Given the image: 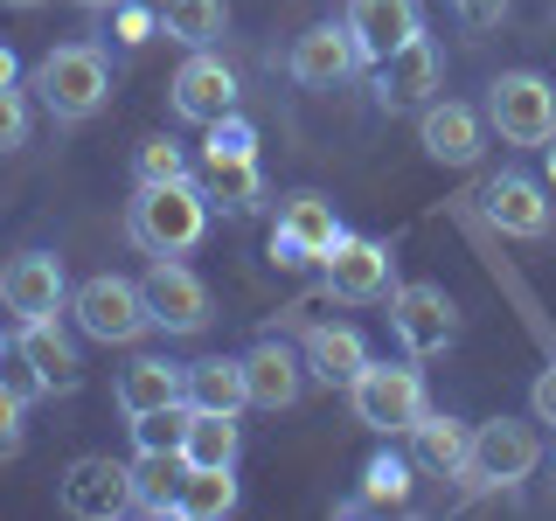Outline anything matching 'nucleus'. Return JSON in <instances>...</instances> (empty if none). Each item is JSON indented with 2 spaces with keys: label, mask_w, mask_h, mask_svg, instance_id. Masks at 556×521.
I'll use <instances>...</instances> for the list:
<instances>
[{
  "label": "nucleus",
  "mask_w": 556,
  "mask_h": 521,
  "mask_svg": "<svg viewBox=\"0 0 556 521\" xmlns=\"http://www.w3.org/2000/svg\"><path fill=\"white\" fill-rule=\"evenodd\" d=\"M28 147V98L22 84H0V153Z\"/></svg>",
  "instance_id": "c9c22d12"
},
{
  "label": "nucleus",
  "mask_w": 556,
  "mask_h": 521,
  "mask_svg": "<svg viewBox=\"0 0 556 521\" xmlns=\"http://www.w3.org/2000/svg\"><path fill=\"white\" fill-rule=\"evenodd\" d=\"M174 118H188V126H216L223 112H237V69L216 56V49H188V63L174 69Z\"/></svg>",
  "instance_id": "4468645a"
},
{
  "label": "nucleus",
  "mask_w": 556,
  "mask_h": 521,
  "mask_svg": "<svg viewBox=\"0 0 556 521\" xmlns=\"http://www.w3.org/2000/svg\"><path fill=\"white\" fill-rule=\"evenodd\" d=\"M549 181H556V139H549Z\"/></svg>",
  "instance_id": "ea45409f"
},
{
  "label": "nucleus",
  "mask_w": 556,
  "mask_h": 521,
  "mask_svg": "<svg viewBox=\"0 0 556 521\" xmlns=\"http://www.w3.org/2000/svg\"><path fill=\"white\" fill-rule=\"evenodd\" d=\"M147 8H161V0H147Z\"/></svg>",
  "instance_id": "37998d69"
},
{
  "label": "nucleus",
  "mask_w": 556,
  "mask_h": 521,
  "mask_svg": "<svg viewBox=\"0 0 556 521\" xmlns=\"http://www.w3.org/2000/svg\"><path fill=\"white\" fill-rule=\"evenodd\" d=\"M486 126L508 147H549L556 139V84L543 69H501L486 84Z\"/></svg>",
  "instance_id": "39448f33"
},
{
  "label": "nucleus",
  "mask_w": 556,
  "mask_h": 521,
  "mask_svg": "<svg viewBox=\"0 0 556 521\" xmlns=\"http://www.w3.org/2000/svg\"><path fill=\"white\" fill-rule=\"evenodd\" d=\"M112 404L118 417H147V410H167V404H188V361H167V355H132L112 382Z\"/></svg>",
  "instance_id": "f3484780"
},
{
  "label": "nucleus",
  "mask_w": 556,
  "mask_h": 521,
  "mask_svg": "<svg viewBox=\"0 0 556 521\" xmlns=\"http://www.w3.org/2000/svg\"><path fill=\"white\" fill-rule=\"evenodd\" d=\"M535 466H543V439L515 417H486V424H473V452H466L459 480L473 494H494V486H521Z\"/></svg>",
  "instance_id": "6e6552de"
},
{
  "label": "nucleus",
  "mask_w": 556,
  "mask_h": 521,
  "mask_svg": "<svg viewBox=\"0 0 556 521\" xmlns=\"http://www.w3.org/2000/svg\"><path fill=\"white\" fill-rule=\"evenodd\" d=\"M104 14H112V35L126 49H147L153 35H161V8H147V0H112Z\"/></svg>",
  "instance_id": "72a5a7b5"
},
{
  "label": "nucleus",
  "mask_w": 556,
  "mask_h": 521,
  "mask_svg": "<svg viewBox=\"0 0 556 521\" xmlns=\"http://www.w3.org/2000/svg\"><path fill=\"white\" fill-rule=\"evenodd\" d=\"M417 139H425V153H431L439 167H473V161H480V147H486V126H480L473 104H459V98H431L425 112H417Z\"/></svg>",
  "instance_id": "a211bd4d"
},
{
  "label": "nucleus",
  "mask_w": 556,
  "mask_h": 521,
  "mask_svg": "<svg viewBox=\"0 0 556 521\" xmlns=\"http://www.w3.org/2000/svg\"><path fill=\"white\" fill-rule=\"evenodd\" d=\"M56 508L77 514V521H118V514H132V466L104 459V452L70 459V473L56 480Z\"/></svg>",
  "instance_id": "9d476101"
},
{
  "label": "nucleus",
  "mask_w": 556,
  "mask_h": 521,
  "mask_svg": "<svg viewBox=\"0 0 556 521\" xmlns=\"http://www.w3.org/2000/svg\"><path fill=\"white\" fill-rule=\"evenodd\" d=\"M348 410H355V424L382 431V439H410V424L431 410V396H425V376L410 361H369L348 382Z\"/></svg>",
  "instance_id": "20e7f679"
},
{
  "label": "nucleus",
  "mask_w": 556,
  "mask_h": 521,
  "mask_svg": "<svg viewBox=\"0 0 556 521\" xmlns=\"http://www.w3.org/2000/svg\"><path fill=\"white\" fill-rule=\"evenodd\" d=\"M181 452H139L132 459V514H181Z\"/></svg>",
  "instance_id": "393cba45"
},
{
  "label": "nucleus",
  "mask_w": 556,
  "mask_h": 521,
  "mask_svg": "<svg viewBox=\"0 0 556 521\" xmlns=\"http://www.w3.org/2000/svg\"><path fill=\"white\" fill-rule=\"evenodd\" d=\"M410 486H417V459H404V452H376L362 466V500L369 508H410Z\"/></svg>",
  "instance_id": "c756f323"
},
{
  "label": "nucleus",
  "mask_w": 556,
  "mask_h": 521,
  "mask_svg": "<svg viewBox=\"0 0 556 521\" xmlns=\"http://www.w3.org/2000/svg\"><path fill=\"white\" fill-rule=\"evenodd\" d=\"M216 161H257V126L243 112H223L216 126H202V161L195 167H216Z\"/></svg>",
  "instance_id": "7c9ffc66"
},
{
  "label": "nucleus",
  "mask_w": 556,
  "mask_h": 521,
  "mask_svg": "<svg viewBox=\"0 0 556 521\" xmlns=\"http://www.w3.org/2000/svg\"><path fill=\"white\" fill-rule=\"evenodd\" d=\"M0 306L14 313V320H56L70 306V271L56 251H22L0 265Z\"/></svg>",
  "instance_id": "9b49d317"
},
{
  "label": "nucleus",
  "mask_w": 556,
  "mask_h": 521,
  "mask_svg": "<svg viewBox=\"0 0 556 521\" xmlns=\"http://www.w3.org/2000/svg\"><path fill=\"white\" fill-rule=\"evenodd\" d=\"M529 410H535V424H549V431H556V361L529 382Z\"/></svg>",
  "instance_id": "e433bc0d"
},
{
  "label": "nucleus",
  "mask_w": 556,
  "mask_h": 521,
  "mask_svg": "<svg viewBox=\"0 0 556 521\" xmlns=\"http://www.w3.org/2000/svg\"><path fill=\"white\" fill-rule=\"evenodd\" d=\"M320 285L334 292L341 306H376V300H390V292H396V257H390V243L341 230V237L320 251Z\"/></svg>",
  "instance_id": "0eeeda50"
},
{
  "label": "nucleus",
  "mask_w": 556,
  "mask_h": 521,
  "mask_svg": "<svg viewBox=\"0 0 556 521\" xmlns=\"http://www.w3.org/2000/svg\"><path fill=\"white\" fill-rule=\"evenodd\" d=\"M223 28H230L223 0H161V35L181 49H216Z\"/></svg>",
  "instance_id": "cd10ccee"
},
{
  "label": "nucleus",
  "mask_w": 556,
  "mask_h": 521,
  "mask_svg": "<svg viewBox=\"0 0 556 521\" xmlns=\"http://www.w3.org/2000/svg\"><path fill=\"white\" fill-rule=\"evenodd\" d=\"M188 404H195V410H251L243 355H202V361H188Z\"/></svg>",
  "instance_id": "a878e982"
},
{
  "label": "nucleus",
  "mask_w": 556,
  "mask_h": 521,
  "mask_svg": "<svg viewBox=\"0 0 556 521\" xmlns=\"http://www.w3.org/2000/svg\"><path fill=\"white\" fill-rule=\"evenodd\" d=\"M28 445V396L0 382V459H22Z\"/></svg>",
  "instance_id": "f704fd0d"
},
{
  "label": "nucleus",
  "mask_w": 556,
  "mask_h": 521,
  "mask_svg": "<svg viewBox=\"0 0 556 521\" xmlns=\"http://www.w3.org/2000/svg\"><path fill=\"white\" fill-rule=\"evenodd\" d=\"M202 195L216 208H230V216H251V208H265V174L257 161H216V167H195Z\"/></svg>",
  "instance_id": "bb28decb"
},
{
  "label": "nucleus",
  "mask_w": 556,
  "mask_h": 521,
  "mask_svg": "<svg viewBox=\"0 0 556 521\" xmlns=\"http://www.w3.org/2000/svg\"><path fill=\"white\" fill-rule=\"evenodd\" d=\"M181 431H188V404H167V410L132 417V445L139 452H181Z\"/></svg>",
  "instance_id": "473e14b6"
},
{
  "label": "nucleus",
  "mask_w": 556,
  "mask_h": 521,
  "mask_svg": "<svg viewBox=\"0 0 556 521\" xmlns=\"http://www.w3.org/2000/svg\"><path fill=\"white\" fill-rule=\"evenodd\" d=\"M139 285H147L153 327H167V334H202V327L216 320V300H208V285L181 265V257H153Z\"/></svg>",
  "instance_id": "f8f14e48"
},
{
  "label": "nucleus",
  "mask_w": 556,
  "mask_h": 521,
  "mask_svg": "<svg viewBox=\"0 0 556 521\" xmlns=\"http://www.w3.org/2000/svg\"><path fill=\"white\" fill-rule=\"evenodd\" d=\"M390 334L410 361H431L459 341V300L439 285V278H410V285L390 292Z\"/></svg>",
  "instance_id": "423d86ee"
},
{
  "label": "nucleus",
  "mask_w": 556,
  "mask_h": 521,
  "mask_svg": "<svg viewBox=\"0 0 556 521\" xmlns=\"http://www.w3.org/2000/svg\"><path fill=\"white\" fill-rule=\"evenodd\" d=\"M306 376L313 382H327V390H348V382H355L362 369H369V341L355 334V327H334V320H320V327H306Z\"/></svg>",
  "instance_id": "5701e85b"
},
{
  "label": "nucleus",
  "mask_w": 556,
  "mask_h": 521,
  "mask_svg": "<svg viewBox=\"0 0 556 521\" xmlns=\"http://www.w3.org/2000/svg\"><path fill=\"white\" fill-rule=\"evenodd\" d=\"M466 452H473V424H459V417L445 410H425L410 424V459L425 480H459L466 473Z\"/></svg>",
  "instance_id": "4be33fe9"
},
{
  "label": "nucleus",
  "mask_w": 556,
  "mask_h": 521,
  "mask_svg": "<svg viewBox=\"0 0 556 521\" xmlns=\"http://www.w3.org/2000/svg\"><path fill=\"white\" fill-rule=\"evenodd\" d=\"M35 98L56 126H84V118L104 112L112 98V63H104L98 42H56L42 63H35Z\"/></svg>",
  "instance_id": "f03ea898"
},
{
  "label": "nucleus",
  "mask_w": 556,
  "mask_h": 521,
  "mask_svg": "<svg viewBox=\"0 0 556 521\" xmlns=\"http://www.w3.org/2000/svg\"><path fill=\"white\" fill-rule=\"evenodd\" d=\"M132 174L139 181H188V153H181V139H167V132H153V139H139V153H132Z\"/></svg>",
  "instance_id": "2f4dec72"
},
{
  "label": "nucleus",
  "mask_w": 556,
  "mask_h": 521,
  "mask_svg": "<svg viewBox=\"0 0 556 521\" xmlns=\"http://www.w3.org/2000/svg\"><path fill=\"white\" fill-rule=\"evenodd\" d=\"M77 8H112V0H77Z\"/></svg>",
  "instance_id": "79ce46f5"
},
{
  "label": "nucleus",
  "mask_w": 556,
  "mask_h": 521,
  "mask_svg": "<svg viewBox=\"0 0 556 521\" xmlns=\"http://www.w3.org/2000/svg\"><path fill=\"white\" fill-rule=\"evenodd\" d=\"M431 98H439V49H431V35H410L404 49L376 63V104L382 112H425Z\"/></svg>",
  "instance_id": "dca6fc26"
},
{
  "label": "nucleus",
  "mask_w": 556,
  "mask_h": 521,
  "mask_svg": "<svg viewBox=\"0 0 556 521\" xmlns=\"http://www.w3.org/2000/svg\"><path fill=\"white\" fill-rule=\"evenodd\" d=\"M452 14H459L466 28H494L501 14H508V0H452Z\"/></svg>",
  "instance_id": "4c0bfd02"
},
{
  "label": "nucleus",
  "mask_w": 556,
  "mask_h": 521,
  "mask_svg": "<svg viewBox=\"0 0 556 521\" xmlns=\"http://www.w3.org/2000/svg\"><path fill=\"white\" fill-rule=\"evenodd\" d=\"M0 355H8V341H0Z\"/></svg>",
  "instance_id": "c03bdc74"
},
{
  "label": "nucleus",
  "mask_w": 556,
  "mask_h": 521,
  "mask_svg": "<svg viewBox=\"0 0 556 521\" xmlns=\"http://www.w3.org/2000/svg\"><path fill=\"white\" fill-rule=\"evenodd\" d=\"M243 382H251V410H292L306 396V355L286 341H257L243 355Z\"/></svg>",
  "instance_id": "412c9836"
},
{
  "label": "nucleus",
  "mask_w": 556,
  "mask_h": 521,
  "mask_svg": "<svg viewBox=\"0 0 556 521\" xmlns=\"http://www.w3.org/2000/svg\"><path fill=\"white\" fill-rule=\"evenodd\" d=\"M480 208H486V223H494L501 237H521V243H543L549 223H556L543 181H535V174H521V167H501L494 181L480 188Z\"/></svg>",
  "instance_id": "ddd939ff"
},
{
  "label": "nucleus",
  "mask_w": 556,
  "mask_h": 521,
  "mask_svg": "<svg viewBox=\"0 0 556 521\" xmlns=\"http://www.w3.org/2000/svg\"><path fill=\"white\" fill-rule=\"evenodd\" d=\"M208 202L202 181H139L132 188V208H126V237L139 243L147 257H188L195 243L208 237Z\"/></svg>",
  "instance_id": "f257e3e1"
},
{
  "label": "nucleus",
  "mask_w": 556,
  "mask_h": 521,
  "mask_svg": "<svg viewBox=\"0 0 556 521\" xmlns=\"http://www.w3.org/2000/svg\"><path fill=\"white\" fill-rule=\"evenodd\" d=\"M181 514H188V521H223V514H237V466H188V480H181Z\"/></svg>",
  "instance_id": "c85d7f7f"
},
{
  "label": "nucleus",
  "mask_w": 556,
  "mask_h": 521,
  "mask_svg": "<svg viewBox=\"0 0 556 521\" xmlns=\"http://www.w3.org/2000/svg\"><path fill=\"white\" fill-rule=\"evenodd\" d=\"M14 347H22V361L35 369V382H42V396L84 390V355H77V341H70L56 320H22Z\"/></svg>",
  "instance_id": "6ab92c4d"
},
{
  "label": "nucleus",
  "mask_w": 556,
  "mask_h": 521,
  "mask_svg": "<svg viewBox=\"0 0 556 521\" xmlns=\"http://www.w3.org/2000/svg\"><path fill=\"white\" fill-rule=\"evenodd\" d=\"M70 313H77V327L104 347H132L153 334V306H147V285L126 271H98L84 278L77 292H70Z\"/></svg>",
  "instance_id": "7ed1b4c3"
},
{
  "label": "nucleus",
  "mask_w": 556,
  "mask_h": 521,
  "mask_svg": "<svg viewBox=\"0 0 556 521\" xmlns=\"http://www.w3.org/2000/svg\"><path fill=\"white\" fill-rule=\"evenodd\" d=\"M181 459H188V466H237V459H243V424H237V410H195V404H188Z\"/></svg>",
  "instance_id": "b1692460"
},
{
  "label": "nucleus",
  "mask_w": 556,
  "mask_h": 521,
  "mask_svg": "<svg viewBox=\"0 0 556 521\" xmlns=\"http://www.w3.org/2000/svg\"><path fill=\"white\" fill-rule=\"evenodd\" d=\"M0 84H22V56H14L8 42H0Z\"/></svg>",
  "instance_id": "58836bf2"
},
{
  "label": "nucleus",
  "mask_w": 556,
  "mask_h": 521,
  "mask_svg": "<svg viewBox=\"0 0 556 521\" xmlns=\"http://www.w3.org/2000/svg\"><path fill=\"white\" fill-rule=\"evenodd\" d=\"M341 22L355 28L362 63H369V69L390 56V49H404L410 35H425V14H417V0H348Z\"/></svg>",
  "instance_id": "aec40b11"
},
{
  "label": "nucleus",
  "mask_w": 556,
  "mask_h": 521,
  "mask_svg": "<svg viewBox=\"0 0 556 521\" xmlns=\"http://www.w3.org/2000/svg\"><path fill=\"white\" fill-rule=\"evenodd\" d=\"M334 237H341V216H334V202H327L320 188H292V195H278V223H271V265L278 271L320 265V251Z\"/></svg>",
  "instance_id": "1a4fd4ad"
},
{
  "label": "nucleus",
  "mask_w": 556,
  "mask_h": 521,
  "mask_svg": "<svg viewBox=\"0 0 556 521\" xmlns=\"http://www.w3.org/2000/svg\"><path fill=\"white\" fill-rule=\"evenodd\" d=\"M286 69L306 84V91H334V84H348L355 69H369V63H362V42H355L348 22H313L300 42H292Z\"/></svg>",
  "instance_id": "2eb2a0df"
},
{
  "label": "nucleus",
  "mask_w": 556,
  "mask_h": 521,
  "mask_svg": "<svg viewBox=\"0 0 556 521\" xmlns=\"http://www.w3.org/2000/svg\"><path fill=\"white\" fill-rule=\"evenodd\" d=\"M8 8H42V0H8Z\"/></svg>",
  "instance_id": "a19ab883"
}]
</instances>
